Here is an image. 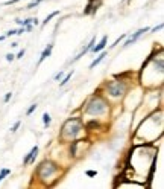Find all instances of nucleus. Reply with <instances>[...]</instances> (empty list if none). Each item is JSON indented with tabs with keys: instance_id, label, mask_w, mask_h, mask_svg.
I'll use <instances>...</instances> for the list:
<instances>
[{
	"instance_id": "f257e3e1",
	"label": "nucleus",
	"mask_w": 164,
	"mask_h": 189,
	"mask_svg": "<svg viewBox=\"0 0 164 189\" xmlns=\"http://www.w3.org/2000/svg\"><path fill=\"white\" fill-rule=\"evenodd\" d=\"M108 110H109V104L106 102V99H103L100 95H94L88 99L87 107L84 108V111L91 116H103Z\"/></svg>"
},
{
	"instance_id": "f03ea898",
	"label": "nucleus",
	"mask_w": 164,
	"mask_h": 189,
	"mask_svg": "<svg viewBox=\"0 0 164 189\" xmlns=\"http://www.w3.org/2000/svg\"><path fill=\"white\" fill-rule=\"evenodd\" d=\"M82 128H84V124L81 117H70V119L64 122L59 137L63 140H73L82 131Z\"/></svg>"
},
{
	"instance_id": "7ed1b4c3",
	"label": "nucleus",
	"mask_w": 164,
	"mask_h": 189,
	"mask_svg": "<svg viewBox=\"0 0 164 189\" xmlns=\"http://www.w3.org/2000/svg\"><path fill=\"white\" fill-rule=\"evenodd\" d=\"M106 93H108L109 96H113V98H122L123 95L128 92V89H129V86L126 84V81L123 80H114V81H109L106 82Z\"/></svg>"
},
{
	"instance_id": "20e7f679",
	"label": "nucleus",
	"mask_w": 164,
	"mask_h": 189,
	"mask_svg": "<svg viewBox=\"0 0 164 189\" xmlns=\"http://www.w3.org/2000/svg\"><path fill=\"white\" fill-rule=\"evenodd\" d=\"M59 171V166L56 163H53L52 160H44L43 163H40L38 169H37V175L41 180H47L50 178L52 175H55Z\"/></svg>"
},
{
	"instance_id": "39448f33",
	"label": "nucleus",
	"mask_w": 164,
	"mask_h": 189,
	"mask_svg": "<svg viewBox=\"0 0 164 189\" xmlns=\"http://www.w3.org/2000/svg\"><path fill=\"white\" fill-rule=\"evenodd\" d=\"M150 31V28L149 26H144V28H141V29H138L137 31V32H134L132 35H128V40L125 41V44H123V47H128V46H131L132 43H135L137 40H138V38L141 37V35H143L144 32H149Z\"/></svg>"
},
{
	"instance_id": "423d86ee",
	"label": "nucleus",
	"mask_w": 164,
	"mask_h": 189,
	"mask_svg": "<svg viewBox=\"0 0 164 189\" xmlns=\"http://www.w3.org/2000/svg\"><path fill=\"white\" fill-rule=\"evenodd\" d=\"M100 5H102V0H88L85 9H84V14L85 15H94Z\"/></svg>"
},
{
	"instance_id": "0eeeda50",
	"label": "nucleus",
	"mask_w": 164,
	"mask_h": 189,
	"mask_svg": "<svg viewBox=\"0 0 164 189\" xmlns=\"http://www.w3.org/2000/svg\"><path fill=\"white\" fill-rule=\"evenodd\" d=\"M37 154H38V145H35V147L30 148V151L28 153V154L24 156L23 159V165L28 166V165H32L35 163V159H37Z\"/></svg>"
},
{
	"instance_id": "6e6552de",
	"label": "nucleus",
	"mask_w": 164,
	"mask_h": 189,
	"mask_svg": "<svg viewBox=\"0 0 164 189\" xmlns=\"http://www.w3.org/2000/svg\"><path fill=\"white\" fill-rule=\"evenodd\" d=\"M106 43H108V37H106V35H103V37L100 38V41L97 43L96 46H93V47H91V50H90V52H93V54H99L100 50H103V49H105Z\"/></svg>"
},
{
	"instance_id": "1a4fd4ad",
	"label": "nucleus",
	"mask_w": 164,
	"mask_h": 189,
	"mask_svg": "<svg viewBox=\"0 0 164 189\" xmlns=\"http://www.w3.org/2000/svg\"><path fill=\"white\" fill-rule=\"evenodd\" d=\"M94 43H96V38H94V37H93V38H91V41H90V43H88V44H87L85 47H84V50L81 52V54H79L78 56H74V58L72 60V63H74V61H78L79 58H82V56H84V55H85V54H88V52H90V50H91V47H93V46H94Z\"/></svg>"
},
{
	"instance_id": "9d476101",
	"label": "nucleus",
	"mask_w": 164,
	"mask_h": 189,
	"mask_svg": "<svg viewBox=\"0 0 164 189\" xmlns=\"http://www.w3.org/2000/svg\"><path fill=\"white\" fill-rule=\"evenodd\" d=\"M52 49H53V43H50V44H47V47L43 50V54H41V56H40V60H38V66L41 64L44 60H47L49 56L52 55Z\"/></svg>"
},
{
	"instance_id": "9b49d317",
	"label": "nucleus",
	"mask_w": 164,
	"mask_h": 189,
	"mask_svg": "<svg viewBox=\"0 0 164 189\" xmlns=\"http://www.w3.org/2000/svg\"><path fill=\"white\" fill-rule=\"evenodd\" d=\"M105 56H106V50H100L99 52V55H97V58H94L91 61V64H90V69H94L97 64H100L102 61L105 60Z\"/></svg>"
},
{
	"instance_id": "f8f14e48",
	"label": "nucleus",
	"mask_w": 164,
	"mask_h": 189,
	"mask_svg": "<svg viewBox=\"0 0 164 189\" xmlns=\"http://www.w3.org/2000/svg\"><path fill=\"white\" fill-rule=\"evenodd\" d=\"M73 73H74V70L72 69V70H70V72H68L67 75H65V76H64V78H61V82H59V87H63V86H65V84H67V82L70 81V78H72V76H73Z\"/></svg>"
},
{
	"instance_id": "ddd939ff",
	"label": "nucleus",
	"mask_w": 164,
	"mask_h": 189,
	"mask_svg": "<svg viewBox=\"0 0 164 189\" xmlns=\"http://www.w3.org/2000/svg\"><path fill=\"white\" fill-rule=\"evenodd\" d=\"M58 14H59V11H53L52 14H49V15L46 17V20H43V23H41V25H43V26H46V25L49 23V21H50V20L53 19V17H56Z\"/></svg>"
},
{
	"instance_id": "4468645a",
	"label": "nucleus",
	"mask_w": 164,
	"mask_h": 189,
	"mask_svg": "<svg viewBox=\"0 0 164 189\" xmlns=\"http://www.w3.org/2000/svg\"><path fill=\"white\" fill-rule=\"evenodd\" d=\"M50 122H52V117H50V115H49V113H44L43 115V124H44V127H47L50 125Z\"/></svg>"
},
{
	"instance_id": "2eb2a0df",
	"label": "nucleus",
	"mask_w": 164,
	"mask_h": 189,
	"mask_svg": "<svg viewBox=\"0 0 164 189\" xmlns=\"http://www.w3.org/2000/svg\"><path fill=\"white\" fill-rule=\"evenodd\" d=\"M11 174V169H6V168H3L2 171H0V183H2V180L6 177V175H9Z\"/></svg>"
},
{
	"instance_id": "dca6fc26",
	"label": "nucleus",
	"mask_w": 164,
	"mask_h": 189,
	"mask_svg": "<svg viewBox=\"0 0 164 189\" xmlns=\"http://www.w3.org/2000/svg\"><path fill=\"white\" fill-rule=\"evenodd\" d=\"M43 0H34V2H30L29 5H28V9H32V8H37L40 3H41Z\"/></svg>"
},
{
	"instance_id": "f3484780",
	"label": "nucleus",
	"mask_w": 164,
	"mask_h": 189,
	"mask_svg": "<svg viewBox=\"0 0 164 189\" xmlns=\"http://www.w3.org/2000/svg\"><path fill=\"white\" fill-rule=\"evenodd\" d=\"M35 110H37V104H32V105H30V107L28 108V111H26V116H30V115H32V113L35 111Z\"/></svg>"
},
{
	"instance_id": "a211bd4d",
	"label": "nucleus",
	"mask_w": 164,
	"mask_h": 189,
	"mask_svg": "<svg viewBox=\"0 0 164 189\" xmlns=\"http://www.w3.org/2000/svg\"><path fill=\"white\" fill-rule=\"evenodd\" d=\"M20 125H21V121H17V122H15V124H14V125H12V128H11V131H12V133H15V131H17V130H18V128H20Z\"/></svg>"
},
{
	"instance_id": "6ab92c4d",
	"label": "nucleus",
	"mask_w": 164,
	"mask_h": 189,
	"mask_svg": "<svg viewBox=\"0 0 164 189\" xmlns=\"http://www.w3.org/2000/svg\"><path fill=\"white\" fill-rule=\"evenodd\" d=\"M126 37H128V34H125V35H122V37H119V38H117V40H116V41H114V44H111V47H116V46L119 44V43H120V40H123V38H126Z\"/></svg>"
},
{
	"instance_id": "aec40b11",
	"label": "nucleus",
	"mask_w": 164,
	"mask_h": 189,
	"mask_svg": "<svg viewBox=\"0 0 164 189\" xmlns=\"http://www.w3.org/2000/svg\"><path fill=\"white\" fill-rule=\"evenodd\" d=\"M63 76H64V72L61 70V72H58L55 76H53V80H55V81H61V78H63Z\"/></svg>"
},
{
	"instance_id": "412c9836",
	"label": "nucleus",
	"mask_w": 164,
	"mask_h": 189,
	"mask_svg": "<svg viewBox=\"0 0 164 189\" xmlns=\"http://www.w3.org/2000/svg\"><path fill=\"white\" fill-rule=\"evenodd\" d=\"M17 34V29H11V31H8L5 37H12V35H15Z\"/></svg>"
},
{
	"instance_id": "4be33fe9",
	"label": "nucleus",
	"mask_w": 164,
	"mask_h": 189,
	"mask_svg": "<svg viewBox=\"0 0 164 189\" xmlns=\"http://www.w3.org/2000/svg\"><path fill=\"white\" fill-rule=\"evenodd\" d=\"M15 60V55H12V54H6V61H9V63H11V61H14Z\"/></svg>"
},
{
	"instance_id": "5701e85b",
	"label": "nucleus",
	"mask_w": 164,
	"mask_h": 189,
	"mask_svg": "<svg viewBox=\"0 0 164 189\" xmlns=\"http://www.w3.org/2000/svg\"><path fill=\"white\" fill-rule=\"evenodd\" d=\"M23 56H24V49H21V50L18 52V54H17V56H15V58H18V60H21V58H23Z\"/></svg>"
},
{
	"instance_id": "b1692460",
	"label": "nucleus",
	"mask_w": 164,
	"mask_h": 189,
	"mask_svg": "<svg viewBox=\"0 0 164 189\" xmlns=\"http://www.w3.org/2000/svg\"><path fill=\"white\" fill-rule=\"evenodd\" d=\"M11 98H12V93L9 92V93H6V95H5V98H3V101H5V102H8V101H9Z\"/></svg>"
},
{
	"instance_id": "393cba45",
	"label": "nucleus",
	"mask_w": 164,
	"mask_h": 189,
	"mask_svg": "<svg viewBox=\"0 0 164 189\" xmlns=\"http://www.w3.org/2000/svg\"><path fill=\"white\" fill-rule=\"evenodd\" d=\"M20 0H8V2H5V5L8 6V5H14V3H18Z\"/></svg>"
},
{
	"instance_id": "a878e982",
	"label": "nucleus",
	"mask_w": 164,
	"mask_h": 189,
	"mask_svg": "<svg viewBox=\"0 0 164 189\" xmlns=\"http://www.w3.org/2000/svg\"><path fill=\"white\" fill-rule=\"evenodd\" d=\"M85 174L88 175V177H94V175H96L97 172H96V171H87V172H85Z\"/></svg>"
},
{
	"instance_id": "bb28decb",
	"label": "nucleus",
	"mask_w": 164,
	"mask_h": 189,
	"mask_svg": "<svg viewBox=\"0 0 164 189\" xmlns=\"http://www.w3.org/2000/svg\"><path fill=\"white\" fill-rule=\"evenodd\" d=\"M158 29H163V25H158V26H157V28H153L152 31H153V32H157V31H158Z\"/></svg>"
},
{
	"instance_id": "cd10ccee",
	"label": "nucleus",
	"mask_w": 164,
	"mask_h": 189,
	"mask_svg": "<svg viewBox=\"0 0 164 189\" xmlns=\"http://www.w3.org/2000/svg\"><path fill=\"white\" fill-rule=\"evenodd\" d=\"M5 38H6L5 35H0V41H3V40H5Z\"/></svg>"
}]
</instances>
